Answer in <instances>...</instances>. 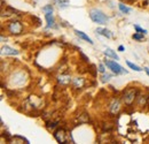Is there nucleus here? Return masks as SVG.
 Instances as JSON below:
<instances>
[{
	"mask_svg": "<svg viewBox=\"0 0 149 144\" xmlns=\"http://www.w3.org/2000/svg\"><path fill=\"white\" fill-rule=\"evenodd\" d=\"M126 64H127V66L130 67L131 69H134L135 72H141L142 69L139 67V66H136V65H134V64H132V62H130V61H126Z\"/></svg>",
	"mask_w": 149,
	"mask_h": 144,
	"instance_id": "nucleus-16",
	"label": "nucleus"
},
{
	"mask_svg": "<svg viewBox=\"0 0 149 144\" xmlns=\"http://www.w3.org/2000/svg\"><path fill=\"white\" fill-rule=\"evenodd\" d=\"M122 1H125V2H133V1H135V0H122Z\"/></svg>",
	"mask_w": 149,
	"mask_h": 144,
	"instance_id": "nucleus-24",
	"label": "nucleus"
},
{
	"mask_svg": "<svg viewBox=\"0 0 149 144\" xmlns=\"http://www.w3.org/2000/svg\"><path fill=\"white\" fill-rule=\"evenodd\" d=\"M145 71H146V73L149 75V68H145Z\"/></svg>",
	"mask_w": 149,
	"mask_h": 144,
	"instance_id": "nucleus-25",
	"label": "nucleus"
},
{
	"mask_svg": "<svg viewBox=\"0 0 149 144\" xmlns=\"http://www.w3.org/2000/svg\"><path fill=\"white\" fill-rule=\"evenodd\" d=\"M45 18L47 21V28H56L55 20L53 16V13H45Z\"/></svg>",
	"mask_w": 149,
	"mask_h": 144,
	"instance_id": "nucleus-6",
	"label": "nucleus"
},
{
	"mask_svg": "<svg viewBox=\"0 0 149 144\" xmlns=\"http://www.w3.org/2000/svg\"><path fill=\"white\" fill-rule=\"evenodd\" d=\"M96 32H97L99 35H102V36H104V37H108V38L111 37V32H110L108 29H104V28H97V29H96Z\"/></svg>",
	"mask_w": 149,
	"mask_h": 144,
	"instance_id": "nucleus-12",
	"label": "nucleus"
},
{
	"mask_svg": "<svg viewBox=\"0 0 149 144\" xmlns=\"http://www.w3.org/2000/svg\"><path fill=\"white\" fill-rule=\"evenodd\" d=\"M80 55H81V58H83V60H84L85 62H88V58H87V56H86L85 54L81 53V52H80Z\"/></svg>",
	"mask_w": 149,
	"mask_h": 144,
	"instance_id": "nucleus-22",
	"label": "nucleus"
},
{
	"mask_svg": "<svg viewBox=\"0 0 149 144\" xmlns=\"http://www.w3.org/2000/svg\"><path fill=\"white\" fill-rule=\"evenodd\" d=\"M145 35H143V34H140V32H138V34H134V35H133V39H136V40H142V39H143V38H145Z\"/></svg>",
	"mask_w": 149,
	"mask_h": 144,
	"instance_id": "nucleus-18",
	"label": "nucleus"
},
{
	"mask_svg": "<svg viewBox=\"0 0 149 144\" xmlns=\"http://www.w3.org/2000/svg\"><path fill=\"white\" fill-rule=\"evenodd\" d=\"M103 53L106 54L107 56H109V58H112V59H116V60H118V59H119V58H118V55H117V53H116L115 51H112L111 49H106Z\"/></svg>",
	"mask_w": 149,
	"mask_h": 144,
	"instance_id": "nucleus-13",
	"label": "nucleus"
},
{
	"mask_svg": "<svg viewBox=\"0 0 149 144\" xmlns=\"http://www.w3.org/2000/svg\"><path fill=\"white\" fill-rule=\"evenodd\" d=\"M110 78H111V75H109V74L103 75V76H102V82H107V81H109Z\"/></svg>",
	"mask_w": 149,
	"mask_h": 144,
	"instance_id": "nucleus-20",
	"label": "nucleus"
},
{
	"mask_svg": "<svg viewBox=\"0 0 149 144\" xmlns=\"http://www.w3.org/2000/svg\"><path fill=\"white\" fill-rule=\"evenodd\" d=\"M85 85V80L83 77H77L74 80V87L76 89H81Z\"/></svg>",
	"mask_w": 149,
	"mask_h": 144,
	"instance_id": "nucleus-10",
	"label": "nucleus"
},
{
	"mask_svg": "<svg viewBox=\"0 0 149 144\" xmlns=\"http://www.w3.org/2000/svg\"><path fill=\"white\" fill-rule=\"evenodd\" d=\"M57 81L61 85H68L71 83V77L69 75H61L57 77Z\"/></svg>",
	"mask_w": 149,
	"mask_h": 144,
	"instance_id": "nucleus-9",
	"label": "nucleus"
},
{
	"mask_svg": "<svg viewBox=\"0 0 149 144\" xmlns=\"http://www.w3.org/2000/svg\"><path fill=\"white\" fill-rule=\"evenodd\" d=\"M139 91L135 88H127L126 90L123 92V100L126 105H132V103L136 99V95Z\"/></svg>",
	"mask_w": 149,
	"mask_h": 144,
	"instance_id": "nucleus-2",
	"label": "nucleus"
},
{
	"mask_svg": "<svg viewBox=\"0 0 149 144\" xmlns=\"http://www.w3.org/2000/svg\"><path fill=\"white\" fill-rule=\"evenodd\" d=\"M74 32H76V35L79 37V38H81V39H84V40L88 42L90 44H93V40H92L90 37L87 36L85 32H83V31H79V30H74Z\"/></svg>",
	"mask_w": 149,
	"mask_h": 144,
	"instance_id": "nucleus-11",
	"label": "nucleus"
},
{
	"mask_svg": "<svg viewBox=\"0 0 149 144\" xmlns=\"http://www.w3.org/2000/svg\"><path fill=\"white\" fill-rule=\"evenodd\" d=\"M60 8H67L69 6V0H56Z\"/></svg>",
	"mask_w": 149,
	"mask_h": 144,
	"instance_id": "nucleus-14",
	"label": "nucleus"
},
{
	"mask_svg": "<svg viewBox=\"0 0 149 144\" xmlns=\"http://www.w3.org/2000/svg\"><path fill=\"white\" fill-rule=\"evenodd\" d=\"M134 29L136 30V32H140V34H143V35H146L147 34V30H145V29H142V28H140L139 25H134Z\"/></svg>",
	"mask_w": 149,
	"mask_h": 144,
	"instance_id": "nucleus-19",
	"label": "nucleus"
},
{
	"mask_svg": "<svg viewBox=\"0 0 149 144\" xmlns=\"http://www.w3.org/2000/svg\"><path fill=\"white\" fill-rule=\"evenodd\" d=\"M99 72H100V73H104V72H106V69H104V66H103L102 64H100V65H99Z\"/></svg>",
	"mask_w": 149,
	"mask_h": 144,
	"instance_id": "nucleus-21",
	"label": "nucleus"
},
{
	"mask_svg": "<svg viewBox=\"0 0 149 144\" xmlns=\"http://www.w3.org/2000/svg\"><path fill=\"white\" fill-rule=\"evenodd\" d=\"M118 51H120V52H123V51H124V46H123V45H120V46L118 47Z\"/></svg>",
	"mask_w": 149,
	"mask_h": 144,
	"instance_id": "nucleus-23",
	"label": "nucleus"
},
{
	"mask_svg": "<svg viewBox=\"0 0 149 144\" xmlns=\"http://www.w3.org/2000/svg\"><path fill=\"white\" fill-rule=\"evenodd\" d=\"M54 138L58 143H68L69 142V135L64 128H58L54 131Z\"/></svg>",
	"mask_w": 149,
	"mask_h": 144,
	"instance_id": "nucleus-3",
	"label": "nucleus"
},
{
	"mask_svg": "<svg viewBox=\"0 0 149 144\" xmlns=\"http://www.w3.org/2000/svg\"><path fill=\"white\" fill-rule=\"evenodd\" d=\"M118 7H119L120 12H123L124 14H127V13H130V12H131V8L126 7L124 4H119V5H118Z\"/></svg>",
	"mask_w": 149,
	"mask_h": 144,
	"instance_id": "nucleus-15",
	"label": "nucleus"
},
{
	"mask_svg": "<svg viewBox=\"0 0 149 144\" xmlns=\"http://www.w3.org/2000/svg\"><path fill=\"white\" fill-rule=\"evenodd\" d=\"M7 29H8V31L12 35H19L23 31V25H22V23L19 22V21H12V22L8 23Z\"/></svg>",
	"mask_w": 149,
	"mask_h": 144,
	"instance_id": "nucleus-5",
	"label": "nucleus"
},
{
	"mask_svg": "<svg viewBox=\"0 0 149 144\" xmlns=\"http://www.w3.org/2000/svg\"><path fill=\"white\" fill-rule=\"evenodd\" d=\"M1 54L2 55H17L19 54V51H16L15 49L13 47H9V46H2L1 49Z\"/></svg>",
	"mask_w": 149,
	"mask_h": 144,
	"instance_id": "nucleus-7",
	"label": "nucleus"
},
{
	"mask_svg": "<svg viewBox=\"0 0 149 144\" xmlns=\"http://www.w3.org/2000/svg\"><path fill=\"white\" fill-rule=\"evenodd\" d=\"M104 64H106V66L111 71L113 72L116 75H119V74H126L127 71H125L119 64H117L116 61H111V60H106L104 61Z\"/></svg>",
	"mask_w": 149,
	"mask_h": 144,
	"instance_id": "nucleus-4",
	"label": "nucleus"
},
{
	"mask_svg": "<svg viewBox=\"0 0 149 144\" xmlns=\"http://www.w3.org/2000/svg\"><path fill=\"white\" fill-rule=\"evenodd\" d=\"M53 6L52 5H47V6H45V7H42V12H45V13H53Z\"/></svg>",
	"mask_w": 149,
	"mask_h": 144,
	"instance_id": "nucleus-17",
	"label": "nucleus"
},
{
	"mask_svg": "<svg viewBox=\"0 0 149 144\" xmlns=\"http://www.w3.org/2000/svg\"><path fill=\"white\" fill-rule=\"evenodd\" d=\"M90 18L94 23H97V24H107L109 22V18L102 11L96 9V8L90 11Z\"/></svg>",
	"mask_w": 149,
	"mask_h": 144,
	"instance_id": "nucleus-1",
	"label": "nucleus"
},
{
	"mask_svg": "<svg viewBox=\"0 0 149 144\" xmlns=\"http://www.w3.org/2000/svg\"><path fill=\"white\" fill-rule=\"evenodd\" d=\"M110 112H111L112 114H117L118 112H119V109H120V103H119V100L118 99H113L111 102V104H110Z\"/></svg>",
	"mask_w": 149,
	"mask_h": 144,
	"instance_id": "nucleus-8",
	"label": "nucleus"
},
{
	"mask_svg": "<svg viewBox=\"0 0 149 144\" xmlns=\"http://www.w3.org/2000/svg\"><path fill=\"white\" fill-rule=\"evenodd\" d=\"M148 105H149V97H148Z\"/></svg>",
	"mask_w": 149,
	"mask_h": 144,
	"instance_id": "nucleus-26",
	"label": "nucleus"
}]
</instances>
